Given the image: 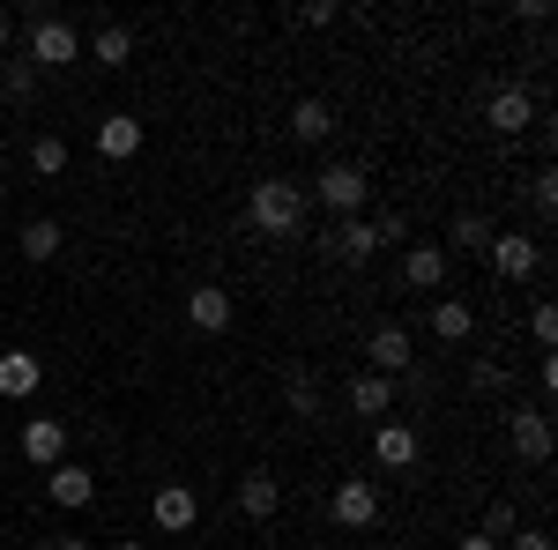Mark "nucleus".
Instances as JSON below:
<instances>
[{
  "instance_id": "nucleus-4",
  "label": "nucleus",
  "mask_w": 558,
  "mask_h": 550,
  "mask_svg": "<svg viewBox=\"0 0 558 550\" xmlns=\"http://www.w3.org/2000/svg\"><path fill=\"white\" fill-rule=\"evenodd\" d=\"M23 462L31 468H60L68 462V424L60 417H31L23 424Z\"/></svg>"
},
{
  "instance_id": "nucleus-30",
  "label": "nucleus",
  "mask_w": 558,
  "mask_h": 550,
  "mask_svg": "<svg viewBox=\"0 0 558 550\" xmlns=\"http://www.w3.org/2000/svg\"><path fill=\"white\" fill-rule=\"evenodd\" d=\"M373 231H380V246H395V239H410V223L387 209V216H373Z\"/></svg>"
},
{
  "instance_id": "nucleus-1",
  "label": "nucleus",
  "mask_w": 558,
  "mask_h": 550,
  "mask_svg": "<svg viewBox=\"0 0 558 550\" xmlns=\"http://www.w3.org/2000/svg\"><path fill=\"white\" fill-rule=\"evenodd\" d=\"M246 223H254L260 239H299V231H305V186H299V179H254V194H246Z\"/></svg>"
},
{
  "instance_id": "nucleus-8",
  "label": "nucleus",
  "mask_w": 558,
  "mask_h": 550,
  "mask_svg": "<svg viewBox=\"0 0 558 550\" xmlns=\"http://www.w3.org/2000/svg\"><path fill=\"white\" fill-rule=\"evenodd\" d=\"M373 521H380V491L365 476L336 484V528H373Z\"/></svg>"
},
{
  "instance_id": "nucleus-13",
  "label": "nucleus",
  "mask_w": 558,
  "mask_h": 550,
  "mask_svg": "<svg viewBox=\"0 0 558 550\" xmlns=\"http://www.w3.org/2000/svg\"><path fill=\"white\" fill-rule=\"evenodd\" d=\"M134 149H142V120H128V112H105V120H97V157L128 164Z\"/></svg>"
},
{
  "instance_id": "nucleus-18",
  "label": "nucleus",
  "mask_w": 558,
  "mask_h": 550,
  "mask_svg": "<svg viewBox=\"0 0 558 550\" xmlns=\"http://www.w3.org/2000/svg\"><path fill=\"white\" fill-rule=\"evenodd\" d=\"M402 283L410 291H439L447 283V246H410L402 254Z\"/></svg>"
},
{
  "instance_id": "nucleus-12",
  "label": "nucleus",
  "mask_w": 558,
  "mask_h": 550,
  "mask_svg": "<svg viewBox=\"0 0 558 550\" xmlns=\"http://www.w3.org/2000/svg\"><path fill=\"white\" fill-rule=\"evenodd\" d=\"M484 120L499 134H521V127H536V97L529 89H492V105H484Z\"/></svg>"
},
{
  "instance_id": "nucleus-6",
  "label": "nucleus",
  "mask_w": 558,
  "mask_h": 550,
  "mask_svg": "<svg viewBox=\"0 0 558 550\" xmlns=\"http://www.w3.org/2000/svg\"><path fill=\"white\" fill-rule=\"evenodd\" d=\"M484 254H492V268H499L507 283H521V276H536V268H544V246H536V239H514V231H499Z\"/></svg>"
},
{
  "instance_id": "nucleus-16",
  "label": "nucleus",
  "mask_w": 558,
  "mask_h": 550,
  "mask_svg": "<svg viewBox=\"0 0 558 550\" xmlns=\"http://www.w3.org/2000/svg\"><path fill=\"white\" fill-rule=\"evenodd\" d=\"M276 506H283V484H276L268 468H246V476H239V513H246V521H268Z\"/></svg>"
},
{
  "instance_id": "nucleus-37",
  "label": "nucleus",
  "mask_w": 558,
  "mask_h": 550,
  "mask_svg": "<svg viewBox=\"0 0 558 550\" xmlns=\"http://www.w3.org/2000/svg\"><path fill=\"white\" fill-rule=\"evenodd\" d=\"M0 521H8V499H0Z\"/></svg>"
},
{
  "instance_id": "nucleus-21",
  "label": "nucleus",
  "mask_w": 558,
  "mask_h": 550,
  "mask_svg": "<svg viewBox=\"0 0 558 550\" xmlns=\"http://www.w3.org/2000/svg\"><path fill=\"white\" fill-rule=\"evenodd\" d=\"M350 410H357V417H387V410H395V380L357 372V380H350Z\"/></svg>"
},
{
  "instance_id": "nucleus-25",
  "label": "nucleus",
  "mask_w": 558,
  "mask_h": 550,
  "mask_svg": "<svg viewBox=\"0 0 558 550\" xmlns=\"http://www.w3.org/2000/svg\"><path fill=\"white\" fill-rule=\"evenodd\" d=\"M283 402H291V417H320V380L299 365V372L283 380Z\"/></svg>"
},
{
  "instance_id": "nucleus-15",
  "label": "nucleus",
  "mask_w": 558,
  "mask_h": 550,
  "mask_svg": "<svg viewBox=\"0 0 558 550\" xmlns=\"http://www.w3.org/2000/svg\"><path fill=\"white\" fill-rule=\"evenodd\" d=\"M373 454H380V468H395V476H402V468H417V431H410L402 417L380 424V431H373Z\"/></svg>"
},
{
  "instance_id": "nucleus-20",
  "label": "nucleus",
  "mask_w": 558,
  "mask_h": 550,
  "mask_svg": "<svg viewBox=\"0 0 558 550\" xmlns=\"http://www.w3.org/2000/svg\"><path fill=\"white\" fill-rule=\"evenodd\" d=\"M291 134H299V142H328V134H336V105H328V97H299V105H291Z\"/></svg>"
},
{
  "instance_id": "nucleus-31",
  "label": "nucleus",
  "mask_w": 558,
  "mask_h": 550,
  "mask_svg": "<svg viewBox=\"0 0 558 550\" xmlns=\"http://www.w3.org/2000/svg\"><path fill=\"white\" fill-rule=\"evenodd\" d=\"M536 209H544V216L558 209V171H536Z\"/></svg>"
},
{
  "instance_id": "nucleus-11",
  "label": "nucleus",
  "mask_w": 558,
  "mask_h": 550,
  "mask_svg": "<svg viewBox=\"0 0 558 550\" xmlns=\"http://www.w3.org/2000/svg\"><path fill=\"white\" fill-rule=\"evenodd\" d=\"M432 335L447 342V350L470 342L476 335V305H470V297H432Z\"/></svg>"
},
{
  "instance_id": "nucleus-28",
  "label": "nucleus",
  "mask_w": 558,
  "mask_h": 550,
  "mask_svg": "<svg viewBox=\"0 0 558 550\" xmlns=\"http://www.w3.org/2000/svg\"><path fill=\"white\" fill-rule=\"evenodd\" d=\"M529 335H536V350L551 357L558 350V305H536V313H529Z\"/></svg>"
},
{
  "instance_id": "nucleus-29",
  "label": "nucleus",
  "mask_w": 558,
  "mask_h": 550,
  "mask_svg": "<svg viewBox=\"0 0 558 550\" xmlns=\"http://www.w3.org/2000/svg\"><path fill=\"white\" fill-rule=\"evenodd\" d=\"M299 23H313V30H328V23H336V0H305V8H299Z\"/></svg>"
},
{
  "instance_id": "nucleus-35",
  "label": "nucleus",
  "mask_w": 558,
  "mask_h": 550,
  "mask_svg": "<svg viewBox=\"0 0 558 550\" xmlns=\"http://www.w3.org/2000/svg\"><path fill=\"white\" fill-rule=\"evenodd\" d=\"M8 30H15V23H8V15H0V52H8Z\"/></svg>"
},
{
  "instance_id": "nucleus-23",
  "label": "nucleus",
  "mask_w": 558,
  "mask_h": 550,
  "mask_svg": "<svg viewBox=\"0 0 558 550\" xmlns=\"http://www.w3.org/2000/svg\"><path fill=\"white\" fill-rule=\"evenodd\" d=\"M89 52H97V68H128V60H134V30H128V23H105Z\"/></svg>"
},
{
  "instance_id": "nucleus-26",
  "label": "nucleus",
  "mask_w": 558,
  "mask_h": 550,
  "mask_svg": "<svg viewBox=\"0 0 558 550\" xmlns=\"http://www.w3.org/2000/svg\"><path fill=\"white\" fill-rule=\"evenodd\" d=\"M31 171L60 179V171H68V142H60V134H38V142H31Z\"/></svg>"
},
{
  "instance_id": "nucleus-14",
  "label": "nucleus",
  "mask_w": 558,
  "mask_h": 550,
  "mask_svg": "<svg viewBox=\"0 0 558 550\" xmlns=\"http://www.w3.org/2000/svg\"><path fill=\"white\" fill-rule=\"evenodd\" d=\"M514 454L521 462H551V417H544V410H514Z\"/></svg>"
},
{
  "instance_id": "nucleus-33",
  "label": "nucleus",
  "mask_w": 558,
  "mask_h": 550,
  "mask_svg": "<svg viewBox=\"0 0 558 550\" xmlns=\"http://www.w3.org/2000/svg\"><path fill=\"white\" fill-rule=\"evenodd\" d=\"M454 550H507V543H492V536L476 528V536H462V543H454Z\"/></svg>"
},
{
  "instance_id": "nucleus-34",
  "label": "nucleus",
  "mask_w": 558,
  "mask_h": 550,
  "mask_svg": "<svg viewBox=\"0 0 558 550\" xmlns=\"http://www.w3.org/2000/svg\"><path fill=\"white\" fill-rule=\"evenodd\" d=\"M52 550H89V543L83 536H52Z\"/></svg>"
},
{
  "instance_id": "nucleus-5",
  "label": "nucleus",
  "mask_w": 558,
  "mask_h": 550,
  "mask_svg": "<svg viewBox=\"0 0 558 550\" xmlns=\"http://www.w3.org/2000/svg\"><path fill=\"white\" fill-rule=\"evenodd\" d=\"M328 254L343 260V268H365V260L380 254V231H373V216H343V223H336V239H328Z\"/></svg>"
},
{
  "instance_id": "nucleus-27",
  "label": "nucleus",
  "mask_w": 558,
  "mask_h": 550,
  "mask_svg": "<svg viewBox=\"0 0 558 550\" xmlns=\"http://www.w3.org/2000/svg\"><path fill=\"white\" fill-rule=\"evenodd\" d=\"M31 89H38V68H31V60H8V68H0V97H15V105H23Z\"/></svg>"
},
{
  "instance_id": "nucleus-17",
  "label": "nucleus",
  "mask_w": 558,
  "mask_h": 550,
  "mask_svg": "<svg viewBox=\"0 0 558 550\" xmlns=\"http://www.w3.org/2000/svg\"><path fill=\"white\" fill-rule=\"evenodd\" d=\"M194 521H202V499H194L186 484H165V491H157V528H165V536H186Z\"/></svg>"
},
{
  "instance_id": "nucleus-7",
  "label": "nucleus",
  "mask_w": 558,
  "mask_h": 550,
  "mask_svg": "<svg viewBox=\"0 0 558 550\" xmlns=\"http://www.w3.org/2000/svg\"><path fill=\"white\" fill-rule=\"evenodd\" d=\"M365 365L380 372V380H395V372H410V328H373V342H365Z\"/></svg>"
},
{
  "instance_id": "nucleus-32",
  "label": "nucleus",
  "mask_w": 558,
  "mask_h": 550,
  "mask_svg": "<svg viewBox=\"0 0 558 550\" xmlns=\"http://www.w3.org/2000/svg\"><path fill=\"white\" fill-rule=\"evenodd\" d=\"M514 550H551V536H544V528H521V536H514Z\"/></svg>"
},
{
  "instance_id": "nucleus-10",
  "label": "nucleus",
  "mask_w": 558,
  "mask_h": 550,
  "mask_svg": "<svg viewBox=\"0 0 558 550\" xmlns=\"http://www.w3.org/2000/svg\"><path fill=\"white\" fill-rule=\"evenodd\" d=\"M38 380H45L38 350H0V394H8V402H23V394H38Z\"/></svg>"
},
{
  "instance_id": "nucleus-36",
  "label": "nucleus",
  "mask_w": 558,
  "mask_h": 550,
  "mask_svg": "<svg viewBox=\"0 0 558 550\" xmlns=\"http://www.w3.org/2000/svg\"><path fill=\"white\" fill-rule=\"evenodd\" d=\"M112 550H142V543H134V536H120V543H112Z\"/></svg>"
},
{
  "instance_id": "nucleus-24",
  "label": "nucleus",
  "mask_w": 558,
  "mask_h": 550,
  "mask_svg": "<svg viewBox=\"0 0 558 550\" xmlns=\"http://www.w3.org/2000/svg\"><path fill=\"white\" fill-rule=\"evenodd\" d=\"M60 239H68V231H60L52 216H38V223H23L15 246H23V260H52V254H60Z\"/></svg>"
},
{
  "instance_id": "nucleus-22",
  "label": "nucleus",
  "mask_w": 558,
  "mask_h": 550,
  "mask_svg": "<svg viewBox=\"0 0 558 550\" xmlns=\"http://www.w3.org/2000/svg\"><path fill=\"white\" fill-rule=\"evenodd\" d=\"M447 239H454V254H484V246H492L499 231H492V216L462 209V216H454V231H447Z\"/></svg>"
},
{
  "instance_id": "nucleus-9",
  "label": "nucleus",
  "mask_w": 558,
  "mask_h": 550,
  "mask_svg": "<svg viewBox=\"0 0 558 550\" xmlns=\"http://www.w3.org/2000/svg\"><path fill=\"white\" fill-rule=\"evenodd\" d=\"M45 491H52V506H89L97 499V468H83V462L45 468Z\"/></svg>"
},
{
  "instance_id": "nucleus-3",
  "label": "nucleus",
  "mask_w": 558,
  "mask_h": 550,
  "mask_svg": "<svg viewBox=\"0 0 558 550\" xmlns=\"http://www.w3.org/2000/svg\"><path fill=\"white\" fill-rule=\"evenodd\" d=\"M313 194H320L336 216H357V209H365V194H373V179H365L357 164H320V171H313Z\"/></svg>"
},
{
  "instance_id": "nucleus-2",
  "label": "nucleus",
  "mask_w": 558,
  "mask_h": 550,
  "mask_svg": "<svg viewBox=\"0 0 558 550\" xmlns=\"http://www.w3.org/2000/svg\"><path fill=\"white\" fill-rule=\"evenodd\" d=\"M31 60H38V68H75V60H83V30H75V23H60V15H31Z\"/></svg>"
},
{
  "instance_id": "nucleus-19",
  "label": "nucleus",
  "mask_w": 558,
  "mask_h": 550,
  "mask_svg": "<svg viewBox=\"0 0 558 550\" xmlns=\"http://www.w3.org/2000/svg\"><path fill=\"white\" fill-rule=\"evenodd\" d=\"M186 320H194L202 335H223V328H231V297L216 291V283H202V291H186Z\"/></svg>"
}]
</instances>
